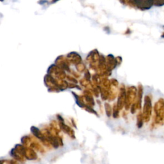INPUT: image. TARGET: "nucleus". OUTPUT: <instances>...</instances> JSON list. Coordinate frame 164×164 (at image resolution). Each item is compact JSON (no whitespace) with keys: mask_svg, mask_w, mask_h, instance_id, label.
I'll return each instance as SVG.
<instances>
[{"mask_svg":"<svg viewBox=\"0 0 164 164\" xmlns=\"http://www.w3.org/2000/svg\"><path fill=\"white\" fill-rule=\"evenodd\" d=\"M153 3V0H135L134 1V5L142 10L150 8Z\"/></svg>","mask_w":164,"mask_h":164,"instance_id":"1","label":"nucleus"},{"mask_svg":"<svg viewBox=\"0 0 164 164\" xmlns=\"http://www.w3.org/2000/svg\"><path fill=\"white\" fill-rule=\"evenodd\" d=\"M1 1H3V0H1Z\"/></svg>","mask_w":164,"mask_h":164,"instance_id":"4","label":"nucleus"},{"mask_svg":"<svg viewBox=\"0 0 164 164\" xmlns=\"http://www.w3.org/2000/svg\"><path fill=\"white\" fill-rule=\"evenodd\" d=\"M58 1H59V0H52V3H56V2H57Z\"/></svg>","mask_w":164,"mask_h":164,"instance_id":"2","label":"nucleus"},{"mask_svg":"<svg viewBox=\"0 0 164 164\" xmlns=\"http://www.w3.org/2000/svg\"><path fill=\"white\" fill-rule=\"evenodd\" d=\"M162 37H163V38H164V34H163V35H162Z\"/></svg>","mask_w":164,"mask_h":164,"instance_id":"3","label":"nucleus"}]
</instances>
